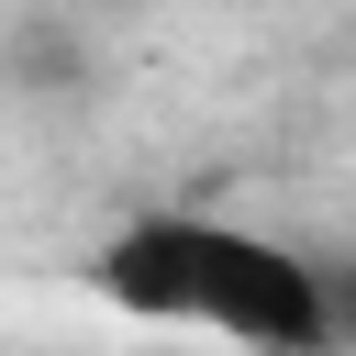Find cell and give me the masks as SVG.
Returning <instances> with one entry per match:
<instances>
[{
    "label": "cell",
    "instance_id": "cell-1",
    "mask_svg": "<svg viewBox=\"0 0 356 356\" xmlns=\"http://www.w3.org/2000/svg\"><path fill=\"white\" fill-rule=\"evenodd\" d=\"M89 278H100V300H122L134 323H167V334H222L256 356H323L334 345V267H312L245 222H211V211L122 222Z\"/></svg>",
    "mask_w": 356,
    "mask_h": 356
},
{
    "label": "cell",
    "instance_id": "cell-2",
    "mask_svg": "<svg viewBox=\"0 0 356 356\" xmlns=\"http://www.w3.org/2000/svg\"><path fill=\"white\" fill-rule=\"evenodd\" d=\"M334 345H356V267H334Z\"/></svg>",
    "mask_w": 356,
    "mask_h": 356
}]
</instances>
